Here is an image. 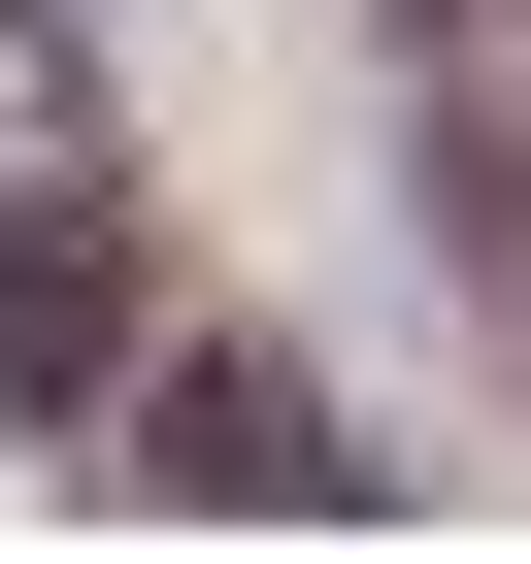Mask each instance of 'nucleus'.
<instances>
[{"label": "nucleus", "mask_w": 531, "mask_h": 564, "mask_svg": "<svg viewBox=\"0 0 531 564\" xmlns=\"http://www.w3.org/2000/svg\"><path fill=\"white\" fill-rule=\"evenodd\" d=\"M498 34H531V0H498Z\"/></svg>", "instance_id": "3"}, {"label": "nucleus", "mask_w": 531, "mask_h": 564, "mask_svg": "<svg viewBox=\"0 0 531 564\" xmlns=\"http://www.w3.org/2000/svg\"><path fill=\"white\" fill-rule=\"evenodd\" d=\"M166 498H232V531H300V498H366V432H333L300 366H266V333H199V366H166Z\"/></svg>", "instance_id": "2"}, {"label": "nucleus", "mask_w": 531, "mask_h": 564, "mask_svg": "<svg viewBox=\"0 0 531 564\" xmlns=\"http://www.w3.org/2000/svg\"><path fill=\"white\" fill-rule=\"evenodd\" d=\"M100 366H133V232H100V133L34 100V34H0V399L67 432Z\"/></svg>", "instance_id": "1"}]
</instances>
